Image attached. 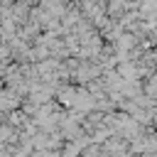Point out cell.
Here are the masks:
<instances>
[{"label":"cell","instance_id":"cell-1","mask_svg":"<svg viewBox=\"0 0 157 157\" xmlns=\"http://www.w3.org/2000/svg\"><path fill=\"white\" fill-rule=\"evenodd\" d=\"M145 93H147V98H155L157 96V74H152L150 81L145 83Z\"/></svg>","mask_w":157,"mask_h":157}]
</instances>
